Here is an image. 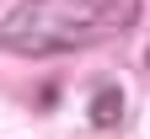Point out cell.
I'll use <instances>...</instances> for the list:
<instances>
[{"mask_svg":"<svg viewBox=\"0 0 150 139\" xmlns=\"http://www.w3.org/2000/svg\"><path fill=\"white\" fill-rule=\"evenodd\" d=\"M139 6L145 0H22L0 22V48L22 54V59L97 48L134 27Z\"/></svg>","mask_w":150,"mask_h":139,"instance_id":"obj_1","label":"cell"},{"mask_svg":"<svg viewBox=\"0 0 150 139\" xmlns=\"http://www.w3.org/2000/svg\"><path fill=\"white\" fill-rule=\"evenodd\" d=\"M123 118V91L118 86H97V96H91V123L97 128H118Z\"/></svg>","mask_w":150,"mask_h":139,"instance_id":"obj_2","label":"cell"}]
</instances>
